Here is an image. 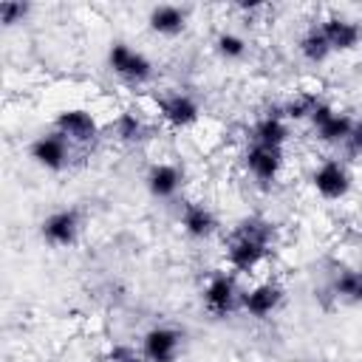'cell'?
I'll return each mask as SVG.
<instances>
[{"label": "cell", "mask_w": 362, "mask_h": 362, "mask_svg": "<svg viewBox=\"0 0 362 362\" xmlns=\"http://www.w3.org/2000/svg\"><path fill=\"white\" fill-rule=\"evenodd\" d=\"M181 229L192 238V240H204L215 232L218 221H215V212L206 206V204H198V201H189L181 206Z\"/></svg>", "instance_id": "16"}, {"label": "cell", "mask_w": 362, "mask_h": 362, "mask_svg": "<svg viewBox=\"0 0 362 362\" xmlns=\"http://www.w3.org/2000/svg\"><path fill=\"white\" fill-rule=\"evenodd\" d=\"M79 229H82V218L74 206H59L54 212H48L40 223V235L48 246L54 249H68L76 243L79 238Z\"/></svg>", "instance_id": "3"}, {"label": "cell", "mask_w": 362, "mask_h": 362, "mask_svg": "<svg viewBox=\"0 0 362 362\" xmlns=\"http://www.w3.org/2000/svg\"><path fill=\"white\" fill-rule=\"evenodd\" d=\"M297 48H300V57H303L305 62H314V65L325 62V59L334 54L331 45H328V40H325V34H322V28H320V23H317V25H308V28L303 31Z\"/></svg>", "instance_id": "19"}, {"label": "cell", "mask_w": 362, "mask_h": 362, "mask_svg": "<svg viewBox=\"0 0 362 362\" xmlns=\"http://www.w3.org/2000/svg\"><path fill=\"white\" fill-rule=\"evenodd\" d=\"M184 348V334L173 325H153L141 337V356L144 362H178Z\"/></svg>", "instance_id": "4"}, {"label": "cell", "mask_w": 362, "mask_h": 362, "mask_svg": "<svg viewBox=\"0 0 362 362\" xmlns=\"http://www.w3.org/2000/svg\"><path fill=\"white\" fill-rule=\"evenodd\" d=\"M348 147H351L354 153H362V122H356V124H354L351 139H348Z\"/></svg>", "instance_id": "25"}, {"label": "cell", "mask_w": 362, "mask_h": 362, "mask_svg": "<svg viewBox=\"0 0 362 362\" xmlns=\"http://www.w3.org/2000/svg\"><path fill=\"white\" fill-rule=\"evenodd\" d=\"M311 187L317 189L320 198L325 201H339L348 195L351 189V173L339 158H325L317 164V170L311 173Z\"/></svg>", "instance_id": "7"}, {"label": "cell", "mask_w": 362, "mask_h": 362, "mask_svg": "<svg viewBox=\"0 0 362 362\" xmlns=\"http://www.w3.org/2000/svg\"><path fill=\"white\" fill-rule=\"evenodd\" d=\"M28 11H31L28 3H20V0H3V3H0V23H3L6 28H11V25L23 23V20L28 17Z\"/></svg>", "instance_id": "23"}, {"label": "cell", "mask_w": 362, "mask_h": 362, "mask_svg": "<svg viewBox=\"0 0 362 362\" xmlns=\"http://www.w3.org/2000/svg\"><path fill=\"white\" fill-rule=\"evenodd\" d=\"M158 116L170 127L184 130V127H192L201 119V107H198L195 96H189L184 90H170V93L158 96Z\"/></svg>", "instance_id": "10"}, {"label": "cell", "mask_w": 362, "mask_h": 362, "mask_svg": "<svg viewBox=\"0 0 362 362\" xmlns=\"http://www.w3.org/2000/svg\"><path fill=\"white\" fill-rule=\"evenodd\" d=\"M201 300H204V308L212 314V317H226L235 311V305H240V291H238V283L232 274L226 272H215L204 291H201Z\"/></svg>", "instance_id": "6"}, {"label": "cell", "mask_w": 362, "mask_h": 362, "mask_svg": "<svg viewBox=\"0 0 362 362\" xmlns=\"http://www.w3.org/2000/svg\"><path fill=\"white\" fill-rule=\"evenodd\" d=\"M107 68L116 76H122L124 82H133V85H144L153 76V62L141 51L130 48L127 42H113L107 48Z\"/></svg>", "instance_id": "2"}, {"label": "cell", "mask_w": 362, "mask_h": 362, "mask_svg": "<svg viewBox=\"0 0 362 362\" xmlns=\"http://www.w3.org/2000/svg\"><path fill=\"white\" fill-rule=\"evenodd\" d=\"M283 297L286 294L277 283H257L249 291H240V308L255 320H269L283 305Z\"/></svg>", "instance_id": "11"}, {"label": "cell", "mask_w": 362, "mask_h": 362, "mask_svg": "<svg viewBox=\"0 0 362 362\" xmlns=\"http://www.w3.org/2000/svg\"><path fill=\"white\" fill-rule=\"evenodd\" d=\"M28 156H31V161H34L37 167H42V170H48V173H59V170H65V164H68V158H71V144H68L57 130L40 133V136L28 144Z\"/></svg>", "instance_id": "9"}, {"label": "cell", "mask_w": 362, "mask_h": 362, "mask_svg": "<svg viewBox=\"0 0 362 362\" xmlns=\"http://www.w3.org/2000/svg\"><path fill=\"white\" fill-rule=\"evenodd\" d=\"M328 45L334 54H345V51H354L359 42H362V25L351 17H342V14H328L322 23H320Z\"/></svg>", "instance_id": "12"}, {"label": "cell", "mask_w": 362, "mask_h": 362, "mask_svg": "<svg viewBox=\"0 0 362 362\" xmlns=\"http://www.w3.org/2000/svg\"><path fill=\"white\" fill-rule=\"evenodd\" d=\"M54 130L68 141V144H90L99 136V124L93 113L85 107H65L54 119Z\"/></svg>", "instance_id": "8"}, {"label": "cell", "mask_w": 362, "mask_h": 362, "mask_svg": "<svg viewBox=\"0 0 362 362\" xmlns=\"http://www.w3.org/2000/svg\"><path fill=\"white\" fill-rule=\"evenodd\" d=\"M331 291L339 303L345 305H359L362 303V272L359 269H339L334 274Z\"/></svg>", "instance_id": "18"}, {"label": "cell", "mask_w": 362, "mask_h": 362, "mask_svg": "<svg viewBox=\"0 0 362 362\" xmlns=\"http://www.w3.org/2000/svg\"><path fill=\"white\" fill-rule=\"evenodd\" d=\"M308 122H311L317 139L325 141V144H348L351 130H354V124H356V119H351L348 113L337 110V107L328 105V102H320Z\"/></svg>", "instance_id": "5"}, {"label": "cell", "mask_w": 362, "mask_h": 362, "mask_svg": "<svg viewBox=\"0 0 362 362\" xmlns=\"http://www.w3.org/2000/svg\"><path fill=\"white\" fill-rule=\"evenodd\" d=\"M215 51H218L223 59H229V62L243 59V57H246V40H243L240 34H235V31H221V34L215 37Z\"/></svg>", "instance_id": "22"}, {"label": "cell", "mask_w": 362, "mask_h": 362, "mask_svg": "<svg viewBox=\"0 0 362 362\" xmlns=\"http://www.w3.org/2000/svg\"><path fill=\"white\" fill-rule=\"evenodd\" d=\"M274 240V226L266 218H246L235 226L226 243V263L235 272H252L263 263Z\"/></svg>", "instance_id": "1"}, {"label": "cell", "mask_w": 362, "mask_h": 362, "mask_svg": "<svg viewBox=\"0 0 362 362\" xmlns=\"http://www.w3.org/2000/svg\"><path fill=\"white\" fill-rule=\"evenodd\" d=\"M187 8L181 6H173V3H161V6H153L150 14H147V25L153 34L158 37H178L184 28H187Z\"/></svg>", "instance_id": "15"}, {"label": "cell", "mask_w": 362, "mask_h": 362, "mask_svg": "<svg viewBox=\"0 0 362 362\" xmlns=\"http://www.w3.org/2000/svg\"><path fill=\"white\" fill-rule=\"evenodd\" d=\"M322 99H317L314 93H294L286 105H283V119L288 122V119H294V122H303V119H311V113L317 110V105H320Z\"/></svg>", "instance_id": "21"}, {"label": "cell", "mask_w": 362, "mask_h": 362, "mask_svg": "<svg viewBox=\"0 0 362 362\" xmlns=\"http://www.w3.org/2000/svg\"><path fill=\"white\" fill-rule=\"evenodd\" d=\"M246 170L255 181L272 184L280 170H283V147H266V144H252L246 150Z\"/></svg>", "instance_id": "13"}, {"label": "cell", "mask_w": 362, "mask_h": 362, "mask_svg": "<svg viewBox=\"0 0 362 362\" xmlns=\"http://www.w3.org/2000/svg\"><path fill=\"white\" fill-rule=\"evenodd\" d=\"M107 362H144V356L133 345H113L107 351Z\"/></svg>", "instance_id": "24"}, {"label": "cell", "mask_w": 362, "mask_h": 362, "mask_svg": "<svg viewBox=\"0 0 362 362\" xmlns=\"http://www.w3.org/2000/svg\"><path fill=\"white\" fill-rule=\"evenodd\" d=\"M110 130H113V136H116L119 141H124V144H136V141H141L144 133H147L144 122H141L136 113H119L116 122L110 124Z\"/></svg>", "instance_id": "20"}, {"label": "cell", "mask_w": 362, "mask_h": 362, "mask_svg": "<svg viewBox=\"0 0 362 362\" xmlns=\"http://www.w3.org/2000/svg\"><path fill=\"white\" fill-rule=\"evenodd\" d=\"M288 141V122L283 119L280 110L263 113L255 127H252V144H266V147H283Z\"/></svg>", "instance_id": "17"}, {"label": "cell", "mask_w": 362, "mask_h": 362, "mask_svg": "<svg viewBox=\"0 0 362 362\" xmlns=\"http://www.w3.org/2000/svg\"><path fill=\"white\" fill-rule=\"evenodd\" d=\"M181 181H184V173L170 164V161H158V164H150L147 175H144V184H147V192L153 198H173L178 189H181Z\"/></svg>", "instance_id": "14"}]
</instances>
